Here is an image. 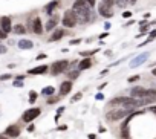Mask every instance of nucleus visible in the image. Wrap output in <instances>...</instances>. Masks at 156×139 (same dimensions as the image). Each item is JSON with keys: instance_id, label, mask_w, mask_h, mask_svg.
<instances>
[{"instance_id": "f257e3e1", "label": "nucleus", "mask_w": 156, "mask_h": 139, "mask_svg": "<svg viewBox=\"0 0 156 139\" xmlns=\"http://www.w3.org/2000/svg\"><path fill=\"white\" fill-rule=\"evenodd\" d=\"M92 6H90L86 0H75L72 5V11L77 14L78 18V24H86L90 21V17H92Z\"/></svg>"}, {"instance_id": "f03ea898", "label": "nucleus", "mask_w": 156, "mask_h": 139, "mask_svg": "<svg viewBox=\"0 0 156 139\" xmlns=\"http://www.w3.org/2000/svg\"><path fill=\"white\" fill-rule=\"evenodd\" d=\"M135 110H129V109H123V107H118L115 110H110L106 113V119L110 121V122H116V121H121L124 118H127L129 115H132Z\"/></svg>"}, {"instance_id": "7ed1b4c3", "label": "nucleus", "mask_w": 156, "mask_h": 139, "mask_svg": "<svg viewBox=\"0 0 156 139\" xmlns=\"http://www.w3.org/2000/svg\"><path fill=\"white\" fill-rule=\"evenodd\" d=\"M61 24L64 28H75L78 24V18H77V14L72 11V9H68L66 12L63 14V18H61Z\"/></svg>"}, {"instance_id": "20e7f679", "label": "nucleus", "mask_w": 156, "mask_h": 139, "mask_svg": "<svg viewBox=\"0 0 156 139\" xmlns=\"http://www.w3.org/2000/svg\"><path fill=\"white\" fill-rule=\"evenodd\" d=\"M69 67V61L68 60H58V61H55V63H52V66H51V73L54 75H60V73H63V72H66V69Z\"/></svg>"}, {"instance_id": "39448f33", "label": "nucleus", "mask_w": 156, "mask_h": 139, "mask_svg": "<svg viewBox=\"0 0 156 139\" xmlns=\"http://www.w3.org/2000/svg\"><path fill=\"white\" fill-rule=\"evenodd\" d=\"M40 113H42V109H40V107H32V109L26 110V112L23 113L22 119H23V122H32L35 118L40 116Z\"/></svg>"}, {"instance_id": "423d86ee", "label": "nucleus", "mask_w": 156, "mask_h": 139, "mask_svg": "<svg viewBox=\"0 0 156 139\" xmlns=\"http://www.w3.org/2000/svg\"><path fill=\"white\" fill-rule=\"evenodd\" d=\"M98 14L104 18H112L113 17V9H112V6L101 2V3H98Z\"/></svg>"}, {"instance_id": "0eeeda50", "label": "nucleus", "mask_w": 156, "mask_h": 139, "mask_svg": "<svg viewBox=\"0 0 156 139\" xmlns=\"http://www.w3.org/2000/svg\"><path fill=\"white\" fill-rule=\"evenodd\" d=\"M142 112H133L132 115H129V119H126L124 121V124H121V138L123 139H129L130 138V130H129V122H130V119H132L135 115H141Z\"/></svg>"}, {"instance_id": "6e6552de", "label": "nucleus", "mask_w": 156, "mask_h": 139, "mask_svg": "<svg viewBox=\"0 0 156 139\" xmlns=\"http://www.w3.org/2000/svg\"><path fill=\"white\" fill-rule=\"evenodd\" d=\"M146 95H147V89L142 86H136L130 89V96L132 98H146Z\"/></svg>"}, {"instance_id": "1a4fd4ad", "label": "nucleus", "mask_w": 156, "mask_h": 139, "mask_svg": "<svg viewBox=\"0 0 156 139\" xmlns=\"http://www.w3.org/2000/svg\"><path fill=\"white\" fill-rule=\"evenodd\" d=\"M71 90H72V81H71V80H66V81H63V83L60 84L58 95H60V96H66V95L71 93Z\"/></svg>"}, {"instance_id": "9d476101", "label": "nucleus", "mask_w": 156, "mask_h": 139, "mask_svg": "<svg viewBox=\"0 0 156 139\" xmlns=\"http://www.w3.org/2000/svg\"><path fill=\"white\" fill-rule=\"evenodd\" d=\"M32 32L34 34H37V35H40V34H43V31H45V28H43V23H42V18L40 17H35L34 20H32Z\"/></svg>"}, {"instance_id": "9b49d317", "label": "nucleus", "mask_w": 156, "mask_h": 139, "mask_svg": "<svg viewBox=\"0 0 156 139\" xmlns=\"http://www.w3.org/2000/svg\"><path fill=\"white\" fill-rule=\"evenodd\" d=\"M57 24H58V17L54 14V16H51V18L46 21V24H45V31H48V32H51V31H55L57 28Z\"/></svg>"}, {"instance_id": "f8f14e48", "label": "nucleus", "mask_w": 156, "mask_h": 139, "mask_svg": "<svg viewBox=\"0 0 156 139\" xmlns=\"http://www.w3.org/2000/svg\"><path fill=\"white\" fill-rule=\"evenodd\" d=\"M5 135L8 138H17V136H20V127L16 125V124H12V125H9V127H6Z\"/></svg>"}, {"instance_id": "ddd939ff", "label": "nucleus", "mask_w": 156, "mask_h": 139, "mask_svg": "<svg viewBox=\"0 0 156 139\" xmlns=\"http://www.w3.org/2000/svg\"><path fill=\"white\" fill-rule=\"evenodd\" d=\"M92 66H94L92 58H90V57H86V58H83L80 63H78V70H87V69H90Z\"/></svg>"}, {"instance_id": "4468645a", "label": "nucleus", "mask_w": 156, "mask_h": 139, "mask_svg": "<svg viewBox=\"0 0 156 139\" xmlns=\"http://www.w3.org/2000/svg\"><path fill=\"white\" fill-rule=\"evenodd\" d=\"M0 28H2L6 34H8V32H12L11 18H9V17H2V18H0Z\"/></svg>"}, {"instance_id": "2eb2a0df", "label": "nucleus", "mask_w": 156, "mask_h": 139, "mask_svg": "<svg viewBox=\"0 0 156 139\" xmlns=\"http://www.w3.org/2000/svg\"><path fill=\"white\" fill-rule=\"evenodd\" d=\"M48 70H49V67H48L46 64H42V66H37V67H34V69H29L28 73H29V75H43V73H46Z\"/></svg>"}, {"instance_id": "dca6fc26", "label": "nucleus", "mask_w": 156, "mask_h": 139, "mask_svg": "<svg viewBox=\"0 0 156 139\" xmlns=\"http://www.w3.org/2000/svg\"><path fill=\"white\" fill-rule=\"evenodd\" d=\"M64 35V31L63 29H60V28H57L54 32H52V35L49 37V43H52V41H58V40H61V37Z\"/></svg>"}, {"instance_id": "f3484780", "label": "nucleus", "mask_w": 156, "mask_h": 139, "mask_svg": "<svg viewBox=\"0 0 156 139\" xmlns=\"http://www.w3.org/2000/svg\"><path fill=\"white\" fill-rule=\"evenodd\" d=\"M17 46H19L22 50H28V49H32V47H34V43H32L31 40H28V38H22V40L17 43Z\"/></svg>"}, {"instance_id": "a211bd4d", "label": "nucleus", "mask_w": 156, "mask_h": 139, "mask_svg": "<svg viewBox=\"0 0 156 139\" xmlns=\"http://www.w3.org/2000/svg\"><path fill=\"white\" fill-rule=\"evenodd\" d=\"M60 5V2L58 0H54V2H51L48 6H46V14L51 17V16H54V11H55V8Z\"/></svg>"}, {"instance_id": "6ab92c4d", "label": "nucleus", "mask_w": 156, "mask_h": 139, "mask_svg": "<svg viewBox=\"0 0 156 139\" xmlns=\"http://www.w3.org/2000/svg\"><path fill=\"white\" fill-rule=\"evenodd\" d=\"M147 57H149V54H142V55H139L138 58H135L132 63H130V67H138L142 61H146V58H147Z\"/></svg>"}, {"instance_id": "aec40b11", "label": "nucleus", "mask_w": 156, "mask_h": 139, "mask_svg": "<svg viewBox=\"0 0 156 139\" xmlns=\"http://www.w3.org/2000/svg\"><path fill=\"white\" fill-rule=\"evenodd\" d=\"M12 32L16 35H23V34H26V28L22 23H19V24H14V26H12Z\"/></svg>"}, {"instance_id": "412c9836", "label": "nucleus", "mask_w": 156, "mask_h": 139, "mask_svg": "<svg viewBox=\"0 0 156 139\" xmlns=\"http://www.w3.org/2000/svg\"><path fill=\"white\" fill-rule=\"evenodd\" d=\"M54 92H55V89L52 86H46L45 89L42 90V95H45V96H52L54 95Z\"/></svg>"}, {"instance_id": "4be33fe9", "label": "nucleus", "mask_w": 156, "mask_h": 139, "mask_svg": "<svg viewBox=\"0 0 156 139\" xmlns=\"http://www.w3.org/2000/svg\"><path fill=\"white\" fill-rule=\"evenodd\" d=\"M78 77H80V70H71V72L68 73V78H69L71 81H74V80H77Z\"/></svg>"}, {"instance_id": "5701e85b", "label": "nucleus", "mask_w": 156, "mask_h": 139, "mask_svg": "<svg viewBox=\"0 0 156 139\" xmlns=\"http://www.w3.org/2000/svg\"><path fill=\"white\" fill-rule=\"evenodd\" d=\"M37 98H38V93H37L35 90H31V92H29V103L34 104L35 101H37Z\"/></svg>"}, {"instance_id": "b1692460", "label": "nucleus", "mask_w": 156, "mask_h": 139, "mask_svg": "<svg viewBox=\"0 0 156 139\" xmlns=\"http://www.w3.org/2000/svg\"><path fill=\"white\" fill-rule=\"evenodd\" d=\"M98 52V49H92V50H83L81 52V57L83 58H86V57H90V55H94V54H97Z\"/></svg>"}, {"instance_id": "393cba45", "label": "nucleus", "mask_w": 156, "mask_h": 139, "mask_svg": "<svg viewBox=\"0 0 156 139\" xmlns=\"http://www.w3.org/2000/svg\"><path fill=\"white\" fill-rule=\"evenodd\" d=\"M115 5L118 8H121V9H124L129 5V2H127V0H115Z\"/></svg>"}, {"instance_id": "a878e982", "label": "nucleus", "mask_w": 156, "mask_h": 139, "mask_svg": "<svg viewBox=\"0 0 156 139\" xmlns=\"http://www.w3.org/2000/svg\"><path fill=\"white\" fill-rule=\"evenodd\" d=\"M58 99H60V95H58V96H54V95H52V96H48L46 103H48V104H55V103H58Z\"/></svg>"}, {"instance_id": "bb28decb", "label": "nucleus", "mask_w": 156, "mask_h": 139, "mask_svg": "<svg viewBox=\"0 0 156 139\" xmlns=\"http://www.w3.org/2000/svg\"><path fill=\"white\" fill-rule=\"evenodd\" d=\"M83 98V92H77L74 96H72V99H71V103H78V101H80Z\"/></svg>"}, {"instance_id": "cd10ccee", "label": "nucleus", "mask_w": 156, "mask_h": 139, "mask_svg": "<svg viewBox=\"0 0 156 139\" xmlns=\"http://www.w3.org/2000/svg\"><path fill=\"white\" fill-rule=\"evenodd\" d=\"M11 78H12V75H9V73L0 75V81H6V80H11Z\"/></svg>"}, {"instance_id": "c85d7f7f", "label": "nucleus", "mask_w": 156, "mask_h": 139, "mask_svg": "<svg viewBox=\"0 0 156 139\" xmlns=\"http://www.w3.org/2000/svg\"><path fill=\"white\" fill-rule=\"evenodd\" d=\"M81 41H83L81 38H75V40H71V41H69V44H71V46H77V44H80Z\"/></svg>"}, {"instance_id": "c756f323", "label": "nucleus", "mask_w": 156, "mask_h": 139, "mask_svg": "<svg viewBox=\"0 0 156 139\" xmlns=\"http://www.w3.org/2000/svg\"><path fill=\"white\" fill-rule=\"evenodd\" d=\"M132 16H133V14H132L130 11H124V12H123V17H124V18H132Z\"/></svg>"}, {"instance_id": "7c9ffc66", "label": "nucleus", "mask_w": 156, "mask_h": 139, "mask_svg": "<svg viewBox=\"0 0 156 139\" xmlns=\"http://www.w3.org/2000/svg\"><path fill=\"white\" fill-rule=\"evenodd\" d=\"M6 35H8V34H6V32H5V31L2 29V28H0V40H3V38H6Z\"/></svg>"}, {"instance_id": "2f4dec72", "label": "nucleus", "mask_w": 156, "mask_h": 139, "mask_svg": "<svg viewBox=\"0 0 156 139\" xmlns=\"http://www.w3.org/2000/svg\"><path fill=\"white\" fill-rule=\"evenodd\" d=\"M138 80H139V75H135V77H130L127 81L129 83H133V81H138Z\"/></svg>"}, {"instance_id": "473e14b6", "label": "nucleus", "mask_w": 156, "mask_h": 139, "mask_svg": "<svg viewBox=\"0 0 156 139\" xmlns=\"http://www.w3.org/2000/svg\"><path fill=\"white\" fill-rule=\"evenodd\" d=\"M14 87H23V81H19V80H14Z\"/></svg>"}, {"instance_id": "72a5a7b5", "label": "nucleus", "mask_w": 156, "mask_h": 139, "mask_svg": "<svg viewBox=\"0 0 156 139\" xmlns=\"http://www.w3.org/2000/svg\"><path fill=\"white\" fill-rule=\"evenodd\" d=\"M6 46H3V44H0V55H2V54H6Z\"/></svg>"}, {"instance_id": "f704fd0d", "label": "nucleus", "mask_w": 156, "mask_h": 139, "mask_svg": "<svg viewBox=\"0 0 156 139\" xmlns=\"http://www.w3.org/2000/svg\"><path fill=\"white\" fill-rule=\"evenodd\" d=\"M86 2H87L90 6H92V8H95V6H97V0H86Z\"/></svg>"}, {"instance_id": "c9c22d12", "label": "nucleus", "mask_w": 156, "mask_h": 139, "mask_svg": "<svg viewBox=\"0 0 156 139\" xmlns=\"http://www.w3.org/2000/svg\"><path fill=\"white\" fill-rule=\"evenodd\" d=\"M149 37H150V38H153V40H155V38H156V29H153V31L149 34Z\"/></svg>"}, {"instance_id": "e433bc0d", "label": "nucleus", "mask_w": 156, "mask_h": 139, "mask_svg": "<svg viewBox=\"0 0 156 139\" xmlns=\"http://www.w3.org/2000/svg\"><path fill=\"white\" fill-rule=\"evenodd\" d=\"M103 2L106 3V5H109V6H112V5L115 3V0H103Z\"/></svg>"}, {"instance_id": "4c0bfd02", "label": "nucleus", "mask_w": 156, "mask_h": 139, "mask_svg": "<svg viewBox=\"0 0 156 139\" xmlns=\"http://www.w3.org/2000/svg\"><path fill=\"white\" fill-rule=\"evenodd\" d=\"M26 78V75H17V77H16V80H19V81H23Z\"/></svg>"}, {"instance_id": "58836bf2", "label": "nucleus", "mask_w": 156, "mask_h": 139, "mask_svg": "<svg viewBox=\"0 0 156 139\" xmlns=\"http://www.w3.org/2000/svg\"><path fill=\"white\" fill-rule=\"evenodd\" d=\"M110 26H112V24H110L109 21H106V23H104V29H106V31H109V29H110Z\"/></svg>"}, {"instance_id": "ea45409f", "label": "nucleus", "mask_w": 156, "mask_h": 139, "mask_svg": "<svg viewBox=\"0 0 156 139\" xmlns=\"http://www.w3.org/2000/svg\"><path fill=\"white\" fill-rule=\"evenodd\" d=\"M95 98H97L98 101H101V99H104V95H103V93H97V96H95Z\"/></svg>"}, {"instance_id": "a19ab883", "label": "nucleus", "mask_w": 156, "mask_h": 139, "mask_svg": "<svg viewBox=\"0 0 156 139\" xmlns=\"http://www.w3.org/2000/svg\"><path fill=\"white\" fill-rule=\"evenodd\" d=\"M46 58V54H40V55H37V60H43Z\"/></svg>"}, {"instance_id": "79ce46f5", "label": "nucleus", "mask_w": 156, "mask_h": 139, "mask_svg": "<svg viewBox=\"0 0 156 139\" xmlns=\"http://www.w3.org/2000/svg\"><path fill=\"white\" fill-rule=\"evenodd\" d=\"M87 138H89V139H97V135H94V133H90V135H87Z\"/></svg>"}, {"instance_id": "37998d69", "label": "nucleus", "mask_w": 156, "mask_h": 139, "mask_svg": "<svg viewBox=\"0 0 156 139\" xmlns=\"http://www.w3.org/2000/svg\"><path fill=\"white\" fill-rule=\"evenodd\" d=\"M149 112H152V113H155V115H156V106H155V107H150Z\"/></svg>"}, {"instance_id": "c03bdc74", "label": "nucleus", "mask_w": 156, "mask_h": 139, "mask_svg": "<svg viewBox=\"0 0 156 139\" xmlns=\"http://www.w3.org/2000/svg\"><path fill=\"white\" fill-rule=\"evenodd\" d=\"M107 35H109V34H107V32H103V34H101V35H100V38H106V37H107Z\"/></svg>"}, {"instance_id": "a18cd8bd", "label": "nucleus", "mask_w": 156, "mask_h": 139, "mask_svg": "<svg viewBox=\"0 0 156 139\" xmlns=\"http://www.w3.org/2000/svg\"><path fill=\"white\" fill-rule=\"evenodd\" d=\"M135 23V20H129L127 23H126V26H130V24H133Z\"/></svg>"}, {"instance_id": "49530a36", "label": "nucleus", "mask_w": 156, "mask_h": 139, "mask_svg": "<svg viewBox=\"0 0 156 139\" xmlns=\"http://www.w3.org/2000/svg\"><path fill=\"white\" fill-rule=\"evenodd\" d=\"M127 2H129V5H135L138 0H127Z\"/></svg>"}, {"instance_id": "de8ad7c7", "label": "nucleus", "mask_w": 156, "mask_h": 139, "mask_svg": "<svg viewBox=\"0 0 156 139\" xmlns=\"http://www.w3.org/2000/svg\"><path fill=\"white\" fill-rule=\"evenodd\" d=\"M107 72H109V70H107V69H106V70H103V72H101V73H100V77H104V75H106V73H107Z\"/></svg>"}, {"instance_id": "09e8293b", "label": "nucleus", "mask_w": 156, "mask_h": 139, "mask_svg": "<svg viewBox=\"0 0 156 139\" xmlns=\"http://www.w3.org/2000/svg\"><path fill=\"white\" fill-rule=\"evenodd\" d=\"M28 132H34V125H29V127H28Z\"/></svg>"}, {"instance_id": "8fccbe9b", "label": "nucleus", "mask_w": 156, "mask_h": 139, "mask_svg": "<svg viewBox=\"0 0 156 139\" xmlns=\"http://www.w3.org/2000/svg\"><path fill=\"white\" fill-rule=\"evenodd\" d=\"M0 139H9L6 135H0Z\"/></svg>"}, {"instance_id": "3c124183", "label": "nucleus", "mask_w": 156, "mask_h": 139, "mask_svg": "<svg viewBox=\"0 0 156 139\" xmlns=\"http://www.w3.org/2000/svg\"><path fill=\"white\" fill-rule=\"evenodd\" d=\"M153 75H155V77H156V67H153V72H152Z\"/></svg>"}]
</instances>
